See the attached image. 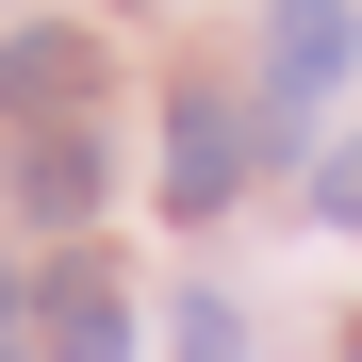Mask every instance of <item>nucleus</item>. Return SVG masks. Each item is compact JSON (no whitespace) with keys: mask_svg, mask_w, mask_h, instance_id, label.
Segmentation results:
<instances>
[{"mask_svg":"<svg viewBox=\"0 0 362 362\" xmlns=\"http://www.w3.org/2000/svg\"><path fill=\"white\" fill-rule=\"evenodd\" d=\"M230 181H247V132L214 99H181L165 115V214H230Z\"/></svg>","mask_w":362,"mask_h":362,"instance_id":"obj_2","label":"nucleus"},{"mask_svg":"<svg viewBox=\"0 0 362 362\" xmlns=\"http://www.w3.org/2000/svg\"><path fill=\"white\" fill-rule=\"evenodd\" d=\"M181 362H247V313L230 296H181Z\"/></svg>","mask_w":362,"mask_h":362,"instance_id":"obj_6","label":"nucleus"},{"mask_svg":"<svg viewBox=\"0 0 362 362\" xmlns=\"http://www.w3.org/2000/svg\"><path fill=\"white\" fill-rule=\"evenodd\" d=\"M17 214H33V230H83V214H99V132H83V115L17 148Z\"/></svg>","mask_w":362,"mask_h":362,"instance_id":"obj_4","label":"nucleus"},{"mask_svg":"<svg viewBox=\"0 0 362 362\" xmlns=\"http://www.w3.org/2000/svg\"><path fill=\"white\" fill-rule=\"evenodd\" d=\"M346 362H362V329H346Z\"/></svg>","mask_w":362,"mask_h":362,"instance_id":"obj_8","label":"nucleus"},{"mask_svg":"<svg viewBox=\"0 0 362 362\" xmlns=\"http://www.w3.org/2000/svg\"><path fill=\"white\" fill-rule=\"evenodd\" d=\"M313 214H329V230H362V132H346V148L313 165Z\"/></svg>","mask_w":362,"mask_h":362,"instance_id":"obj_7","label":"nucleus"},{"mask_svg":"<svg viewBox=\"0 0 362 362\" xmlns=\"http://www.w3.org/2000/svg\"><path fill=\"white\" fill-rule=\"evenodd\" d=\"M33 346H49V362H132V313H115V280H99V264H66V280L33 296Z\"/></svg>","mask_w":362,"mask_h":362,"instance_id":"obj_3","label":"nucleus"},{"mask_svg":"<svg viewBox=\"0 0 362 362\" xmlns=\"http://www.w3.org/2000/svg\"><path fill=\"white\" fill-rule=\"evenodd\" d=\"M83 83H99V49H83V33H0V99H17V115H49V132H66Z\"/></svg>","mask_w":362,"mask_h":362,"instance_id":"obj_5","label":"nucleus"},{"mask_svg":"<svg viewBox=\"0 0 362 362\" xmlns=\"http://www.w3.org/2000/svg\"><path fill=\"white\" fill-rule=\"evenodd\" d=\"M346 49H362V17H346V0H280V17H264V99H280V132L346 83Z\"/></svg>","mask_w":362,"mask_h":362,"instance_id":"obj_1","label":"nucleus"}]
</instances>
